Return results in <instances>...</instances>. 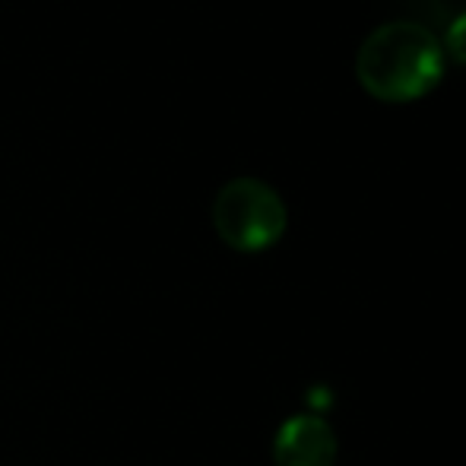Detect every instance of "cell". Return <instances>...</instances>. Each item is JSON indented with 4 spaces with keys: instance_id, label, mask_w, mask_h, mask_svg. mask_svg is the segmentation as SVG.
<instances>
[{
    "instance_id": "obj_4",
    "label": "cell",
    "mask_w": 466,
    "mask_h": 466,
    "mask_svg": "<svg viewBox=\"0 0 466 466\" xmlns=\"http://www.w3.org/2000/svg\"><path fill=\"white\" fill-rule=\"evenodd\" d=\"M441 48H444V55L454 57L461 67H466V13H461V16H457L454 23L448 25Z\"/></svg>"
},
{
    "instance_id": "obj_3",
    "label": "cell",
    "mask_w": 466,
    "mask_h": 466,
    "mask_svg": "<svg viewBox=\"0 0 466 466\" xmlns=\"http://www.w3.org/2000/svg\"><path fill=\"white\" fill-rule=\"evenodd\" d=\"M277 466H333L337 463V435L320 416H292L282 422L273 441Z\"/></svg>"
},
{
    "instance_id": "obj_2",
    "label": "cell",
    "mask_w": 466,
    "mask_h": 466,
    "mask_svg": "<svg viewBox=\"0 0 466 466\" xmlns=\"http://www.w3.org/2000/svg\"><path fill=\"white\" fill-rule=\"evenodd\" d=\"M289 209L279 190L260 178H232L213 200V228L228 248L258 254L273 248L286 232Z\"/></svg>"
},
{
    "instance_id": "obj_1",
    "label": "cell",
    "mask_w": 466,
    "mask_h": 466,
    "mask_svg": "<svg viewBox=\"0 0 466 466\" xmlns=\"http://www.w3.org/2000/svg\"><path fill=\"white\" fill-rule=\"evenodd\" d=\"M356 76L359 86L378 102H419L444 76L441 38L412 19L380 23L359 48Z\"/></svg>"
}]
</instances>
